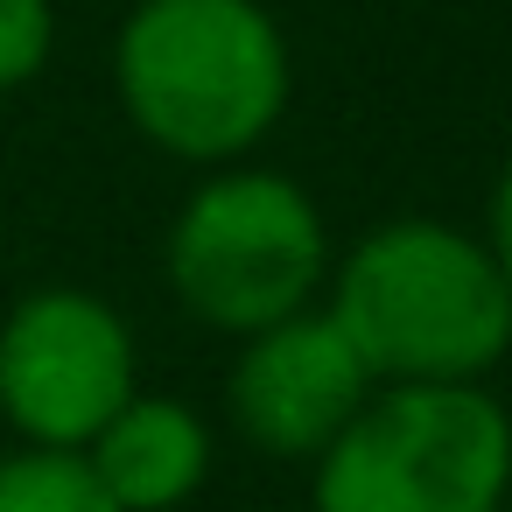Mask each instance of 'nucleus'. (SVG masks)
<instances>
[{
    "instance_id": "4",
    "label": "nucleus",
    "mask_w": 512,
    "mask_h": 512,
    "mask_svg": "<svg viewBox=\"0 0 512 512\" xmlns=\"http://www.w3.org/2000/svg\"><path fill=\"white\" fill-rule=\"evenodd\" d=\"M512 414L491 386H372L309 463L316 512H505Z\"/></svg>"
},
{
    "instance_id": "2",
    "label": "nucleus",
    "mask_w": 512,
    "mask_h": 512,
    "mask_svg": "<svg viewBox=\"0 0 512 512\" xmlns=\"http://www.w3.org/2000/svg\"><path fill=\"white\" fill-rule=\"evenodd\" d=\"M330 323L379 386H484L512 351V288L449 218H386L330 260Z\"/></svg>"
},
{
    "instance_id": "1",
    "label": "nucleus",
    "mask_w": 512,
    "mask_h": 512,
    "mask_svg": "<svg viewBox=\"0 0 512 512\" xmlns=\"http://www.w3.org/2000/svg\"><path fill=\"white\" fill-rule=\"evenodd\" d=\"M113 99L155 155L232 169L288 120L295 50L267 0H134L113 29Z\"/></svg>"
},
{
    "instance_id": "3",
    "label": "nucleus",
    "mask_w": 512,
    "mask_h": 512,
    "mask_svg": "<svg viewBox=\"0 0 512 512\" xmlns=\"http://www.w3.org/2000/svg\"><path fill=\"white\" fill-rule=\"evenodd\" d=\"M330 260L337 246L316 197L260 162L204 169L162 239L169 295L218 337H253L281 316L316 309Z\"/></svg>"
},
{
    "instance_id": "8",
    "label": "nucleus",
    "mask_w": 512,
    "mask_h": 512,
    "mask_svg": "<svg viewBox=\"0 0 512 512\" xmlns=\"http://www.w3.org/2000/svg\"><path fill=\"white\" fill-rule=\"evenodd\" d=\"M0 512H120L85 456L71 449H8L0 456Z\"/></svg>"
},
{
    "instance_id": "9",
    "label": "nucleus",
    "mask_w": 512,
    "mask_h": 512,
    "mask_svg": "<svg viewBox=\"0 0 512 512\" xmlns=\"http://www.w3.org/2000/svg\"><path fill=\"white\" fill-rule=\"evenodd\" d=\"M57 57V0H0V99L29 92Z\"/></svg>"
},
{
    "instance_id": "5",
    "label": "nucleus",
    "mask_w": 512,
    "mask_h": 512,
    "mask_svg": "<svg viewBox=\"0 0 512 512\" xmlns=\"http://www.w3.org/2000/svg\"><path fill=\"white\" fill-rule=\"evenodd\" d=\"M141 393L127 316L92 288H29L0 316V421L22 449H71Z\"/></svg>"
},
{
    "instance_id": "7",
    "label": "nucleus",
    "mask_w": 512,
    "mask_h": 512,
    "mask_svg": "<svg viewBox=\"0 0 512 512\" xmlns=\"http://www.w3.org/2000/svg\"><path fill=\"white\" fill-rule=\"evenodd\" d=\"M211 421L176 393H134L92 442L85 470L120 512H176L211 484Z\"/></svg>"
},
{
    "instance_id": "11",
    "label": "nucleus",
    "mask_w": 512,
    "mask_h": 512,
    "mask_svg": "<svg viewBox=\"0 0 512 512\" xmlns=\"http://www.w3.org/2000/svg\"><path fill=\"white\" fill-rule=\"evenodd\" d=\"M505 512H512V498H505Z\"/></svg>"
},
{
    "instance_id": "6",
    "label": "nucleus",
    "mask_w": 512,
    "mask_h": 512,
    "mask_svg": "<svg viewBox=\"0 0 512 512\" xmlns=\"http://www.w3.org/2000/svg\"><path fill=\"white\" fill-rule=\"evenodd\" d=\"M372 372L351 351V337L330 323V309H302L281 316L253 337H239V358L225 372V414L232 428L274 456V463H316L351 414L372 400Z\"/></svg>"
},
{
    "instance_id": "10",
    "label": "nucleus",
    "mask_w": 512,
    "mask_h": 512,
    "mask_svg": "<svg viewBox=\"0 0 512 512\" xmlns=\"http://www.w3.org/2000/svg\"><path fill=\"white\" fill-rule=\"evenodd\" d=\"M484 246H491V260H498V274H505V288H512V162L491 176V197H484V232H477Z\"/></svg>"
}]
</instances>
